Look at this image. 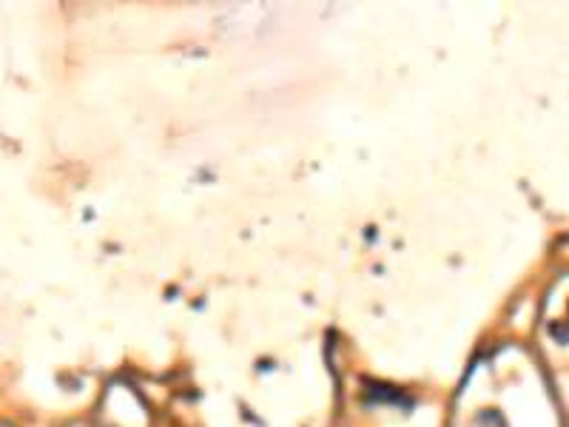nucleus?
Here are the masks:
<instances>
[{
  "label": "nucleus",
  "instance_id": "f257e3e1",
  "mask_svg": "<svg viewBox=\"0 0 569 427\" xmlns=\"http://www.w3.org/2000/svg\"><path fill=\"white\" fill-rule=\"evenodd\" d=\"M470 427H507V419L498 410H478Z\"/></svg>",
  "mask_w": 569,
  "mask_h": 427
}]
</instances>
